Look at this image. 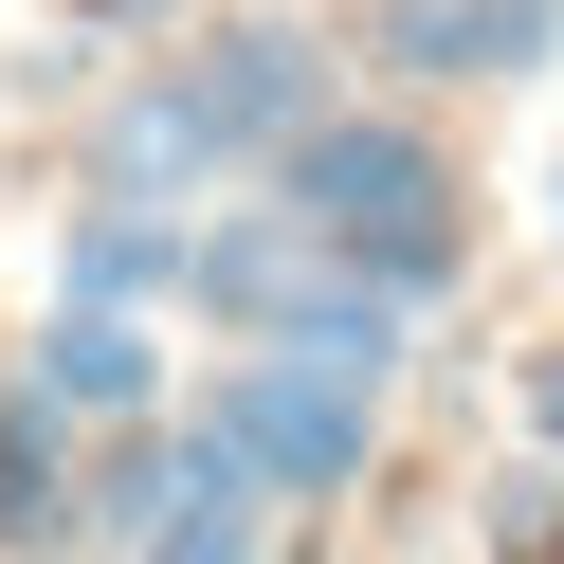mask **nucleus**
I'll use <instances>...</instances> for the list:
<instances>
[{
	"instance_id": "5",
	"label": "nucleus",
	"mask_w": 564,
	"mask_h": 564,
	"mask_svg": "<svg viewBox=\"0 0 564 564\" xmlns=\"http://www.w3.org/2000/svg\"><path fill=\"white\" fill-rule=\"evenodd\" d=\"M91 200H164V219H200V200H237V164H219V128H200V91H183V55H147V74L91 110Z\"/></svg>"
},
{
	"instance_id": "1",
	"label": "nucleus",
	"mask_w": 564,
	"mask_h": 564,
	"mask_svg": "<svg viewBox=\"0 0 564 564\" xmlns=\"http://www.w3.org/2000/svg\"><path fill=\"white\" fill-rule=\"evenodd\" d=\"M273 200H292L346 273H382L401 310H437L455 273H474V183H455V147L419 110H346L328 91V110L273 147Z\"/></svg>"
},
{
	"instance_id": "9",
	"label": "nucleus",
	"mask_w": 564,
	"mask_h": 564,
	"mask_svg": "<svg viewBox=\"0 0 564 564\" xmlns=\"http://www.w3.org/2000/svg\"><path fill=\"white\" fill-rule=\"evenodd\" d=\"M128 564H273V510H256L237 474H200V491H183V510H164Z\"/></svg>"
},
{
	"instance_id": "4",
	"label": "nucleus",
	"mask_w": 564,
	"mask_h": 564,
	"mask_svg": "<svg viewBox=\"0 0 564 564\" xmlns=\"http://www.w3.org/2000/svg\"><path fill=\"white\" fill-rule=\"evenodd\" d=\"M365 55L401 91H510L564 55V0H365Z\"/></svg>"
},
{
	"instance_id": "2",
	"label": "nucleus",
	"mask_w": 564,
	"mask_h": 564,
	"mask_svg": "<svg viewBox=\"0 0 564 564\" xmlns=\"http://www.w3.org/2000/svg\"><path fill=\"white\" fill-rule=\"evenodd\" d=\"M183 437L219 455L256 510H328V491H365V455H382V382L310 365V346H237V365L183 401Z\"/></svg>"
},
{
	"instance_id": "7",
	"label": "nucleus",
	"mask_w": 564,
	"mask_h": 564,
	"mask_svg": "<svg viewBox=\"0 0 564 564\" xmlns=\"http://www.w3.org/2000/svg\"><path fill=\"white\" fill-rule=\"evenodd\" d=\"M74 474H91V419L0 382V564H74Z\"/></svg>"
},
{
	"instance_id": "6",
	"label": "nucleus",
	"mask_w": 564,
	"mask_h": 564,
	"mask_svg": "<svg viewBox=\"0 0 564 564\" xmlns=\"http://www.w3.org/2000/svg\"><path fill=\"white\" fill-rule=\"evenodd\" d=\"M19 382H37V401H74L91 437H110V419H164V401H183V382H164V328H147V310H91V292H55V310H37Z\"/></svg>"
},
{
	"instance_id": "10",
	"label": "nucleus",
	"mask_w": 564,
	"mask_h": 564,
	"mask_svg": "<svg viewBox=\"0 0 564 564\" xmlns=\"http://www.w3.org/2000/svg\"><path fill=\"white\" fill-rule=\"evenodd\" d=\"M510 401H528V455L564 474V346H528V382H510Z\"/></svg>"
},
{
	"instance_id": "3",
	"label": "nucleus",
	"mask_w": 564,
	"mask_h": 564,
	"mask_svg": "<svg viewBox=\"0 0 564 564\" xmlns=\"http://www.w3.org/2000/svg\"><path fill=\"white\" fill-rule=\"evenodd\" d=\"M183 91H200V128H219L237 183H273V147L328 110V37H310V19H200V37H183Z\"/></svg>"
},
{
	"instance_id": "8",
	"label": "nucleus",
	"mask_w": 564,
	"mask_h": 564,
	"mask_svg": "<svg viewBox=\"0 0 564 564\" xmlns=\"http://www.w3.org/2000/svg\"><path fill=\"white\" fill-rule=\"evenodd\" d=\"M55 292H91V310H164V292H183V219H164V200H74Z\"/></svg>"
}]
</instances>
